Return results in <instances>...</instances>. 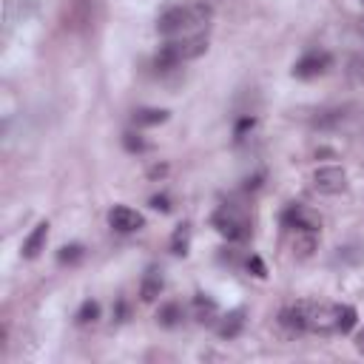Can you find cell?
<instances>
[{"mask_svg": "<svg viewBox=\"0 0 364 364\" xmlns=\"http://www.w3.org/2000/svg\"><path fill=\"white\" fill-rule=\"evenodd\" d=\"M162 273L157 271V268H148V273L142 276V288H140V296H142V302H154L159 293H162Z\"/></svg>", "mask_w": 364, "mask_h": 364, "instance_id": "12", "label": "cell"}, {"mask_svg": "<svg viewBox=\"0 0 364 364\" xmlns=\"http://www.w3.org/2000/svg\"><path fill=\"white\" fill-rule=\"evenodd\" d=\"M361 4H364V0H361Z\"/></svg>", "mask_w": 364, "mask_h": 364, "instance_id": "26", "label": "cell"}, {"mask_svg": "<svg viewBox=\"0 0 364 364\" xmlns=\"http://www.w3.org/2000/svg\"><path fill=\"white\" fill-rule=\"evenodd\" d=\"M248 268L254 271V276H259V279L265 276V265H262V259H259V256H251V259H248Z\"/></svg>", "mask_w": 364, "mask_h": 364, "instance_id": "22", "label": "cell"}, {"mask_svg": "<svg viewBox=\"0 0 364 364\" xmlns=\"http://www.w3.org/2000/svg\"><path fill=\"white\" fill-rule=\"evenodd\" d=\"M327 69H330V55H327V52H310V55H305V57L293 66V77H299V80H313V77L324 74Z\"/></svg>", "mask_w": 364, "mask_h": 364, "instance_id": "6", "label": "cell"}, {"mask_svg": "<svg viewBox=\"0 0 364 364\" xmlns=\"http://www.w3.org/2000/svg\"><path fill=\"white\" fill-rule=\"evenodd\" d=\"M46 239H49V222H40V225L26 237V242H23V256H26V259L40 256V251L46 248Z\"/></svg>", "mask_w": 364, "mask_h": 364, "instance_id": "10", "label": "cell"}, {"mask_svg": "<svg viewBox=\"0 0 364 364\" xmlns=\"http://www.w3.org/2000/svg\"><path fill=\"white\" fill-rule=\"evenodd\" d=\"M97 316H100V305L97 302H83V307L77 310V324L97 322Z\"/></svg>", "mask_w": 364, "mask_h": 364, "instance_id": "20", "label": "cell"}, {"mask_svg": "<svg viewBox=\"0 0 364 364\" xmlns=\"http://www.w3.org/2000/svg\"><path fill=\"white\" fill-rule=\"evenodd\" d=\"M83 245H66V248H60V254H57V259L63 262V265H77L80 259H83Z\"/></svg>", "mask_w": 364, "mask_h": 364, "instance_id": "19", "label": "cell"}, {"mask_svg": "<svg viewBox=\"0 0 364 364\" xmlns=\"http://www.w3.org/2000/svg\"><path fill=\"white\" fill-rule=\"evenodd\" d=\"M157 322H159L162 327H176V324L182 322V307H179L176 302L162 305V307H159V313H157Z\"/></svg>", "mask_w": 364, "mask_h": 364, "instance_id": "18", "label": "cell"}, {"mask_svg": "<svg viewBox=\"0 0 364 364\" xmlns=\"http://www.w3.org/2000/svg\"><path fill=\"white\" fill-rule=\"evenodd\" d=\"M123 145H125L128 151H134V154H142V151L148 148V142H145L140 134H134V131H128V134L123 137Z\"/></svg>", "mask_w": 364, "mask_h": 364, "instance_id": "21", "label": "cell"}, {"mask_svg": "<svg viewBox=\"0 0 364 364\" xmlns=\"http://www.w3.org/2000/svg\"><path fill=\"white\" fill-rule=\"evenodd\" d=\"M248 128H254V120H242V123L237 125V140H242V134H245Z\"/></svg>", "mask_w": 364, "mask_h": 364, "instance_id": "24", "label": "cell"}, {"mask_svg": "<svg viewBox=\"0 0 364 364\" xmlns=\"http://www.w3.org/2000/svg\"><path fill=\"white\" fill-rule=\"evenodd\" d=\"M279 324H282L288 333H305V330H307V313H305V305L285 307V310L279 313Z\"/></svg>", "mask_w": 364, "mask_h": 364, "instance_id": "9", "label": "cell"}, {"mask_svg": "<svg viewBox=\"0 0 364 364\" xmlns=\"http://www.w3.org/2000/svg\"><path fill=\"white\" fill-rule=\"evenodd\" d=\"M151 205H154L157 211H168V208H171V205H168V197H154Z\"/></svg>", "mask_w": 364, "mask_h": 364, "instance_id": "23", "label": "cell"}, {"mask_svg": "<svg viewBox=\"0 0 364 364\" xmlns=\"http://www.w3.org/2000/svg\"><path fill=\"white\" fill-rule=\"evenodd\" d=\"M208 49V38L205 35H191V38H182V40H171L165 43L157 57H154V66L159 72H171L182 63H188V60H197L200 55H205Z\"/></svg>", "mask_w": 364, "mask_h": 364, "instance_id": "2", "label": "cell"}, {"mask_svg": "<svg viewBox=\"0 0 364 364\" xmlns=\"http://www.w3.org/2000/svg\"><path fill=\"white\" fill-rule=\"evenodd\" d=\"M168 120V111L165 108H140V111H134V123L137 125H159V123H165Z\"/></svg>", "mask_w": 364, "mask_h": 364, "instance_id": "16", "label": "cell"}, {"mask_svg": "<svg viewBox=\"0 0 364 364\" xmlns=\"http://www.w3.org/2000/svg\"><path fill=\"white\" fill-rule=\"evenodd\" d=\"M194 313H197V322L200 324H214L217 322V302L208 299L205 293H200L194 299Z\"/></svg>", "mask_w": 364, "mask_h": 364, "instance_id": "14", "label": "cell"}, {"mask_svg": "<svg viewBox=\"0 0 364 364\" xmlns=\"http://www.w3.org/2000/svg\"><path fill=\"white\" fill-rule=\"evenodd\" d=\"M211 21V6L208 4H186V6H171L159 15L157 21V32L165 38L174 35H186L191 29H200Z\"/></svg>", "mask_w": 364, "mask_h": 364, "instance_id": "1", "label": "cell"}, {"mask_svg": "<svg viewBox=\"0 0 364 364\" xmlns=\"http://www.w3.org/2000/svg\"><path fill=\"white\" fill-rule=\"evenodd\" d=\"M188 248H191V228H188V225H179V228L174 231V237H171V251H174L176 256H186Z\"/></svg>", "mask_w": 364, "mask_h": 364, "instance_id": "17", "label": "cell"}, {"mask_svg": "<svg viewBox=\"0 0 364 364\" xmlns=\"http://www.w3.org/2000/svg\"><path fill=\"white\" fill-rule=\"evenodd\" d=\"M356 347H358V353H361V356H364V330H361V333H358V339H356Z\"/></svg>", "mask_w": 364, "mask_h": 364, "instance_id": "25", "label": "cell"}, {"mask_svg": "<svg viewBox=\"0 0 364 364\" xmlns=\"http://www.w3.org/2000/svg\"><path fill=\"white\" fill-rule=\"evenodd\" d=\"M108 222H111V228L120 231V234H134V231H140V228L145 225L142 214H137V211L128 208V205H114L111 214H108Z\"/></svg>", "mask_w": 364, "mask_h": 364, "instance_id": "7", "label": "cell"}, {"mask_svg": "<svg viewBox=\"0 0 364 364\" xmlns=\"http://www.w3.org/2000/svg\"><path fill=\"white\" fill-rule=\"evenodd\" d=\"M333 322H336V333H350L353 324H356V307L333 305Z\"/></svg>", "mask_w": 364, "mask_h": 364, "instance_id": "15", "label": "cell"}, {"mask_svg": "<svg viewBox=\"0 0 364 364\" xmlns=\"http://www.w3.org/2000/svg\"><path fill=\"white\" fill-rule=\"evenodd\" d=\"M316 251V231H293V254L307 259Z\"/></svg>", "mask_w": 364, "mask_h": 364, "instance_id": "13", "label": "cell"}, {"mask_svg": "<svg viewBox=\"0 0 364 364\" xmlns=\"http://www.w3.org/2000/svg\"><path fill=\"white\" fill-rule=\"evenodd\" d=\"M313 188L319 194H341L347 188V174L339 165H324L313 174Z\"/></svg>", "mask_w": 364, "mask_h": 364, "instance_id": "4", "label": "cell"}, {"mask_svg": "<svg viewBox=\"0 0 364 364\" xmlns=\"http://www.w3.org/2000/svg\"><path fill=\"white\" fill-rule=\"evenodd\" d=\"M282 222H285V228H290V231H319V228H322V217H319L316 211L305 208V205H290V208L285 211Z\"/></svg>", "mask_w": 364, "mask_h": 364, "instance_id": "5", "label": "cell"}, {"mask_svg": "<svg viewBox=\"0 0 364 364\" xmlns=\"http://www.w3.org/2000/svg\"><path fill=\"white\" fill-rule=\"evenodd\" d=\"M214 225H217V231H220L222 237H228L231 242H242V239L251 237V220H248L239 208H234V205H225L222 211H217V214H214Z\"/></svg>", "mask_w": 364, "mask_h": 364, "instance_id": "3", "label": "cell"}, {"mask_svg": "<svg viewBox=\"0 0 364 364\" xmlns=\"http://www.w3.org/2000/svg\"><path fill=\"white\" fill-rule=\"evenodd\" d=\"M242 327H245V310H231L228 316H222L220 319V336L222 339H237L239 333H242Z\"/></svg>", "mask_w": 364, "mask_h": 364, "instance_id": "11", "label": "cell"}, {"mask_svg": "<svg viewBox=\"0 0 364 364\" xmlns=\"http://www.w3.org/2000/svg\"><path fill=\"white\" fill-rule=\"evenodd\" d=\"M305 313H307V330L310 333H336V322H333V307L327 305H305Z\"/></svg>", "mask_w": 364, "mask_h": 364, "instance_id": "8", "label": "cell"}]
</instances>
